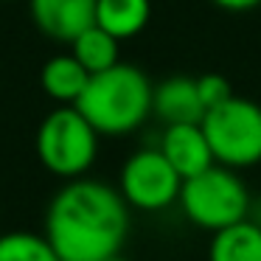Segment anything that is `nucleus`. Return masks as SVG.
<instances>
[{
  "instance_id": "nucleus-1",
  "label": "nucleus",
  "mask_w": 261,
  "mask_h": 261,
  "mask_svg": "<svg viewBox=\"0 0 261 261\" xmlns=\"http://www.w3.org/2000/svg\"><path fill=\"white\" fill-rule=\"evenodd\" d=\"M129 233V205L101 180H68L45 211V239L59 261H107Z\"/></svg>"
},
{
  "instance_id": "nucleus-2",
  "label": "nucleus",
  "mask_w": 261,
  "mask_h": 261,
  "mask_svg": "<svg viewBox=\"0 0 261 261\" xmlns=\"http://www.w3.org/2000/svg\"><path fill=\"white\" fill-rule=\"evenodd\" d=\"M152 96L154 85L149 76L129 62H118L104 73L90 76L73 107L98 135L121 138L146 124L152 115Z\"/></svg>"
},
{
  "instance_id": "nucleus-3",
  "label": "nucleus",
  "mask_w": 261,
  "mask_h": 261,
  "mask_svg": "<svg viewBox=\"0 0 261 261\" xmlns=\"http://www.w3.org/2000/svg\"><path fill=\"white\" fill-rule=\"evenodd\" d=\"M177 205H180L182 216L199 230L219 233L247 219L253 199H250V191L239 177V171L214 163L202 174L182 180Z\"/></svg>"
},
{
  "instance_id": "nucleus-4",
  "label": "nucleus",
  "mask_w": 261,
  "mask_h": 261,
  "mask_svg": "<svg viewBox=\"0 0 261 261\" xmlns=\"http://www.w3.org/2000/svg\"><path fill=\"white\" fill-rule=\"evenodd\" d=\"M98 132L76 107H57L37 129V158L51 174L79 180L90 171L98 154Z\"/></svg>"
},
{
  "instance_id": "nucleus-5",
  "label": "nucleus",
  "mask_w": 261,
  "mask_h": 261,
  "mask_svg": "<svg viewBox=\"0 0 261 261\" xmlns=\"http://www.w3.org/2000/svg\"><path fill=\"white\" fill-rule=\"evenodd\" d=\"M202 132L216 166L239 171L261 163V107L250 98L233 96L222 107L208 110Z\"/></svg>"
},
{
  "instance_id": "nucleus-6",
  "label": "nucleus",
  "mask_w": 261,
  "mask_h": 261,
  "mask_svg": "<svg viewBox=\"0 0 261 261\" xmlns=\"http://www.w3.org/2000/svg\"><path fill=\"white\" fill-rule=\"evenodd\" d=\"M182 188V177L163 158L158 146H146L132 152L124 160L118 174V191L124 202L143 214H158L177 205Z\"/></svg>"
},
{
  "instance_id": "nucleus-7",
  "label": "nucleus",
  "mask_w": 261,
  "mask_h": 261,
  "mask_svg": "<svg viewBox=\"0 0 261 261\" xmlns=\"http://www.w3.org/2000/svg\"><path fill=\"white\" fill-rule=\"evenodd\" d=\"M37 31L57 42H73L96 25V0H29Z\"/></svg>"
},
{
  "instance_id": "nucleus-8",
  "label": "nucleus",
  "mask_w": 261,
  "mask_h": 261,
  "mask_svg": "<svg viewBox=\"0 0 261 261\" xmlns=\"http://www.w3.org/2000/svg\"><path fill=\"white\" fill-rule=\"evenodd\" d=\"M158 149L163 158L174 166V171L188 180V177L202 174L214 166V152L208 146V138L202 132V124H171L163 129Z\"/></svg>"
},
{
  "instance_id": "nucleus-9",
  "label": "nucleus",
  "mask_w": 261,
  "mask_h": 261,
  "mask_svg": "<svg viewBox=\"0 0 261 261\" xmlns=\"http://www.w3.org/2000/svg\"><path fill=\"white\" fill-rule=\"evenodd\" d=\"M152 115H158L166 126L171 124H202L205 107L197 93V79L191 76H171L154 85Z\"/></svg>"
},
{
  "instance_id": "nucleus-10",
  "label": "nucleus",
  "mask_w": 261,
  "mask_h": 261,
  "mask_svg": "<svg viewBox=\"0 0 261 261\" xmlns=\"http://www.w3.org/2000/svg\"><path fill=\"white\" fill-rule=\"evenodd\" d=\"M87 82H90V73L82 68L73 54L51 57L42 65V73H40V85H42V90H45V96L54 98V101H59L62 107H73V104L79 101V96L85 93Z\"/></svg>"
},
{
  "instance_id": "nucleus-11",
  "label": "nucleus",
  "mask_w": 261,
  "mask_h": 261,
  "mask_svg": "<svg viewBox=\"0 0 261 261\" xmlns=\"http://www.w3.org/2000/svg\"><path fill=\"white\" fill-rule=\"evenodd\" d=\"M152 17L149 0H96V25L115 40H132Z\"/></svg>"
},
{
  "instance_id": "nucleus-12",
  "label": "nucleus",
  "mask_w": 261,
  "mask_h": 261,
  "mask_svg": "<svg viewBox=\"0 0 261 261\" xmlns=\"http://www.w3.org/2000/svg\"><path fill=\"white\" fill-rule=\"evenodd\" d=\"M208 261H261V227L244 219L214 233L208 244Z\"/></svg>"
},
{
  "instance_id": "nucleus-13",
  "label": "nucleus",
  "mask_w": 261,
  "mask_h": 261,
  "mask_svg": "<svg viewBox=\"0 0 261 261\" xmlns=\"http://www.w3.org/2000/svg\"><path fill=\"white\" fill-rule=\"evenodd\" d=\"M70 54L79 59V65L87 70L90 76L104 73V70L115 68L121 62V51H118V40L113 34H107L98 25H90L87 31H82L73 42H70Z\"/></svg>"
},
{
  "instance_id": "nucleus-14",
  "label": "nucleus",
  "mask_w": 261,
  "mask_h": 261,
  "mask_svg": "<svg viewBox=\"0 0 261 261\" xmlns=\"http://www.w3.org/2000/svg\"><path fill=\"white\" fill-rule=\"evenodd\" d=\"M0 261H59L45 233L12 230L0 236Z\"/></svg>"
},
{
  "instance_id": "nucleus-15",
  "label": "nucleus",
  "mask_w": 261,
  "mask_h": 261,
  "mask_svg": "<svg viewBox=\"0 0 261 261\" xmlns=\"http://www.w3.org/2000/svg\"><path fill=\"white\" fill-rule=\"evenodd\" d=\"M197 93H199V101H202L205 113L208 110H216L222 107L225 101H230L236 93H233L230 82L225 79L222 73H205L197 79Z\"/></svg>"
},
{
  "instance_id": "nucleus-16",
  "label": "nucleus",
  "mask_w": 261,
  "mask_h": 261,
  "mask_svg": "<svg viewBox=\"0 0 261 261\" xmlns=\"http://www.w3.org/2000/svg\"><path fill=\"white\" fill-rule=\"evenodd\" d=\"M214 6L225 9V12H233V14H242V12H253V9L261 6V0H211Z\"/></svg>"
},
{
  "instance_id": "nucleus-17",
  "label": "nucleus",
  "mask_w": 261,
  "mask_h": 261,
  "mask_svg": "<svg viewBox=\"0 0 261 261\" xmlns=\"http://www.w3.org/2000/svg\"><path fill=\"white\" fill-rule=\"evenodd\" d=\"M247 219H250V222H255V225L261 227V199L250 205V216H247Z\"/></svg>"
},
{
  "instance_id": "nucleus-18",
  "label": "nucleus",
  "mask_w": 261,
  "mask_h": 261,
  "mask_svg": "<svg viewBox=\"0 0 261 261\" xmlns=\"http://www.w3.org/2000/svg\"><path fill=\"white\" fill-rule=\"evenodd\" d=\"M107 261H132V258H124V255L118 253V255H113V258H107Z\"/></svg>"
},
{
  "instance_id": "nucleus-19",
  "label": "nucleus",
  "mask_w": 261,
  "mask_h": 261,
  "mask_svg": "<svg viewBox=\"0 0 261 261\" xmlns=\"http://www.w3.org/2000/svg\"><path fill=\"white\" fill-rule=\"evenodd\" d=\"M6 3H12V0H6Z\"/></svg>"
}]
</instances>
